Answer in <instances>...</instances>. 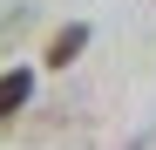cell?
<instances>
[{
    "mask_svg": "<svg viewBox=\"0 0 156 150\" xmlns=\"http://www.w3.org/2000/svg\"><path fill=\"white\" fill-rule=\"evenodd\" d=\"M27 96H34V68H7L0 75V123L27 109Z\"/></svg>",
    "mask_w": 156,
    "mask_h": 150,
    "instance_id": "6da1fadb",
    "label": "cell"
},
{
    "mask_svg": "<svg viewBox=\"0 0 156 150\" xmlns=\"http://www.w3.org/2000/svg\"><path fill=\"white\" fill-rule=\"evenodd\" d=\"M82 48H88V21H68V28L48 41V68H68L75 55H82Z\"/></svg>",
    "mask_w": 156,
    "mask_h": 150,
    "instance_id": "7a4b0ae2",
    "label": "cell"
},
{
    "mask_svg": "<svg viewBox=\"0 0 156 150\" xmlns=\"http://www.w3.org/2000/svg\"><path fill=\"white\" fill-rule=\"evenodd\" d=\"M27 28H34V7H14L7 21H0V41H14V34H27Z\"/></svg>",
    "mask_w": 156,
    "mask_h": 150,
    "instance_id": "3957f363",
    "label": "cell"
}]
</instances>
